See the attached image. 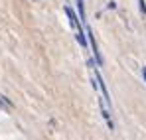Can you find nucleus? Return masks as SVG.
<instances>
[{"label":"nucleus","instance_id":"f257e3e1","mask_svg":"<svg viewBox=\"0 0 146 140\" xmlns=\"http://www.w3.org/2000/svg\"><path fill=\"white\" fill-rule=\"evenodd\" d=\"M101 111H103V117H105V120H107L109 128L115 130V124H113V118H111V111H109V105H107L105 99H101Z\"/></svg>","mask_w":146,"mask_h":140},{"label":"nucleus","instance_id":"f03ea898","mask_svg":"<svg viewBox=\"0 0 146 140\" xmlns=\"http://www.w3.org/2000/svg\"><path fill=\"white\" fill-rule=\"evenodd\" d=\"M65 12H67V16H69V24H71V28H75V30H79L81 26H79V22H77V16L73 14V10L69 8V6H65Z\"/></svg>","mask_w":146,"mask_h":140},{"label":"nucleus","instance_id":"7ed1b4c3","mask_svg":"<svg viewBox=\"0 0 146 140\" xmlns=\"http://www.w3.org/2000/svg\"><path fill=\"white\" fill-rule=\"evenodd\" d=\"M77 10H79V18H81V22L85 24V22H87V16H85V8H83V0H77Z\"/></svg>","mask_w":146,"mask_h":140},{"label":"nucleus","instance_id":"20e7f679","mask_svg":"<svg viewBox=\"0 0 146 140\" xmlns=\"http://www.w3.org/2000/svg\"><path fill=\"white\" fill-rule=\"evenodd\" d=\"M77 42H79L81 46H87V36L83 34V30H81V28L77 30Z\"/></svg>","mask_w":146,"mask_h":140},{"label":"nucleus","instance_id":"39448f33","mask_svg":"<svg viewBox=\"0 0 146 140\" xmlns=\"http://www.w3.org/2000/svg\"><path fill=\"white\" fill-rule=\"evenodd\" d=\"M138 4H140V12L146 14V2H144V0H138Z\"/></svg>","mask_w":146,"mask_h":140},{"label":"nucleus","instance_id":"423d86ee","mask_svg":"<svg viewBox=\"0 0 146 140\" xmlns=\"http://www.w3.org/2000/svg\"><path fill=\"white\" fill-rule=\"evenodd\" d=\"M107 8H109V10H115V8H117V4H115V2H109V4H107Z\"/></svg>","mask_w":146,"mask_h":140},{"label":"nucleus","instance_id":"0eeeda50","mask_svg":"<svg viewBox=\"0 0 146 140\" xmlns=\"http://www.w3.org/2000/svg\"><path fill=\"white\" fill-rule=\"evenodd\" d=\"M142 75H144V81H146V67H142Z\"/></svg>","mask_w":146,"mask_h":140}]
</instances>
